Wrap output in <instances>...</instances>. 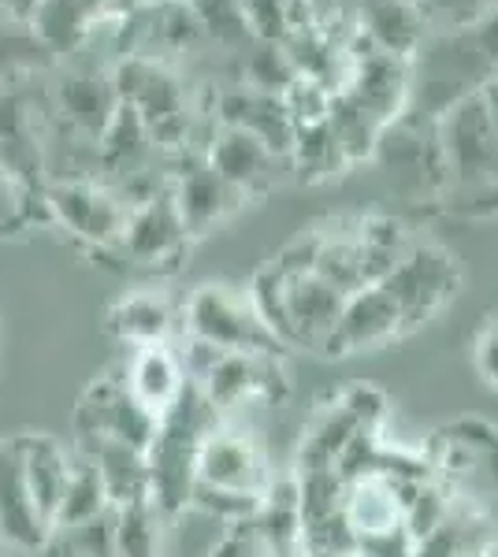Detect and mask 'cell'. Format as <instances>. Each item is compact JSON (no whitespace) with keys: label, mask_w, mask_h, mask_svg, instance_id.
Segmentation results:
<instances>
[{"label":"cell","mask_w":498,"mask_h":557,"mask_svg":"<svg viewBox=\"0 0 498 557\" xmlns=\"http://www.w3.org/2000/svg\"><path fill=\"white\" fill-rule=\"evenodd\" d=\"M291 160H294L297 175H302L305 183H316V178L339 175L342 168H350L347 157H342V149H339V141H335L331 127H328V120L313 123V127H297Z\"/></svg>","instance_id":"28"},{"label":"cell","mask_w":498,"mask_h":557,"mask_svg":"<svg viewBox=\"0 0 498 557\" xmlns=\"http://www.w3.org/2000/svg\"><path fill=\"white\" fill-rule=\"evenodd\" d=\"M246 89L253 94H268V97H283V89L294 83L297 71L294 64L287 60L283 45L276 41H257L253 52L246 57Z\"/></svg>","instance_id":"30"},{"label":"cell","mask_w":498,"mask_h":557,"mask_svg":"<svg viewBox=\"0 0 498 557\" xmlns=\"http://www.w3.org/2000/svg\"><path fill=\"white\" fill-rule=\"evenodd\" d=\"M447 178L461 201H476L473 212H498V134L484 112L479 94L450 108L439 127Z\"/></svg>","instance_id":"1"},{"label":"cell","mask_w":498,"mask_h":557,"mask_svg":"<svg viewBox=\"0 0 498 557\" xmlns=\"http://www.w3.org/2000/svg\"><path fill=\"white\" fill-rule=\"evenodd\" d=\"M15 446H20L23 480H26V487H31L34 506H38L41 517L52 524L63 483H68V472H71V457L63 446H57L52 438H41V435L15 438Z\"/></svg>","instance_id":"22"},{"label":"cell","mask_w":498,"mask_h":557,"mask_svg":"<svg viewBox=\"0 0 498 557\" xmlns=\"http://www.w3.org/2000/svg\"><path fill=\"white\" fill-rule=\"evenodd\" d=\"M108 327L131 346H160L171 331V309L157 294H131L108 312Z\"/></svg>","instance_id":"23"},{"label":"cell","mask_w":498,"mask_h":557,"mask_svg":"<svg viewBox=\"0 0 498 557\" xmlns=\"http://www.w3.org/2000/svg\"><path fill=\"white\" fill-rule=\"evenodd\" d=\"M112 506L105 494V483L97 475L94 461L86 454L71 457V472H68V483H63V494H60V506H57V517H52V528H71V524H83V520L105 513Z\"/></svg>","instance_id":"25"},{"label":"cell","mask_w":498,"mask_h":557,"mask_svg":"<svg viewBox=\"0 0 498 557\" xmlns=\"http://www.w3.org/2000/svg\"><path fill=\"white\" fill-rule=\"evenodd\" d=\"M186 331L223 354H276V335L260 323L250 298L228 286H202L186 301Z\"/></svg>","instance_id":"3"},{"label":"cell","mask_w":498,"mask_h":557,"mask_svg":"<svg viewBox=\"0 0 498 557\" xmlns=\"http://www.w3.org/2000/svg\"><path fill=\"white\" fill-rule=\"evenodd\" d=\"M276 386H283L276 354H223L205 375L202 394L212 409H234L257 394L276 398Z\"/></svg>","instance_id":"16"},{"label":"cell","mask_w":498,"mask_h":557,"mask_svg":"<svg viewBox=\"0 0 498 557\" xmlns=\"http://www.w3.org/2000/svg\"><path fill=\"white\" fill-rule=\"evenodd\" d=\"M421 15H447V20H473L479 0H410Z\"/></svg>","instance_id":"33"},{"label":"cell","mask_w":498,"mask_h":557,"mask_svg":"<svg viewBox=\"0 0 498 557\" xmlns=\"http://www.w3.org/2000/svg\"><path fill=\"white\" fill-rule=\"evenodd\" d=\"M45 557H116V509L83 520L71 528H52Z\"/></svg>","instance_id":"26"},{"label":"cell","mask_w":498,"mask_h":557,"mask_svg":"<svg viewBox=\"0 0 498 557\" xmlns=\"http://www.w3.org/2000/svg\"><path fill=\"white\" fill-rule=\"evenodd\" d=\"M31 201L34 197L15 183L12 172L4 168V160H0V231L20 227V223L26 220V212H31Z\"/></svg>","instance_id":"32"},{"label":"cell","mask_w":498,"mask_h":557,"mask_svg":"<svg viewBox=\"0 0 498 557\" xmlns=\"http://www.w3.org/2000/svg\"><path fill=\"white\" fill-rule=\"evenodd\" d=\"M476 45H479V52H484L487 64L498 67V12H491L487 20H479V26H476Z\"/></svg>","instance_id":"35"},{"label":"cell","mask_w":498,"mask_h":557,"mask_svg":"<svg viewBox=\"0 0 498 557\" xmlns=\"http://www.w3.org/2000/svg\"><path fill=\"white\" fill-rule=\"evenodd\" d=\"M123 383H126V391H131L149 412H157V417H165L186 391L183 364H179V357L171 354L165 343L138 346L134 361L126 364V372H123Z\"/></svg>","instance_id":"20"},{"label":"cell","mask_w":498,"mask_h":557,"mask_svg":"<svg viewBox=\"0 0 498 557\" xmlns=\"http://www.w3.org/2000/svg\"><path fill=\"white\" fill-rule=\"evenodd\" d=\"M476 94H479V101H484L487 120H491V127H495V134H498V75L491 78V83L479 86Z\"/></svg>","instance_id":"36"},{"label":"cell","mask_w":498,"mask_h":557,"mask_svg":"<svg viewBox=\"0 0 498 557\" xmlns=\"http://www.w3.org/2000/svg\"><path fill=\"white\" fill-rule=\"evenodd\" d=\"M108 12L126 15V0H41L38 12L31 15V26L49 52H71Z\"/></svg>","instance_id":"19"},{"label":"cell","mask_w":498,"mask_h":557,"mask_svg":"<svg viewBox=\"0 0 498 557\" xmlns=\"http://www.w3.org/2000/svg\"><path fill=\"white\" fill-rule=\"evenodd\" d=\"M342 89L373 115L379 127H391L402 115L405 97H410V64L391 57V52L368 49L365 57L350 60L347 86Z\"/></svg>","instance_id":"10"},{"label":"cell","mask_w":498,"mask_h":557,"mask_svg":"<svg viewBox=\"0 0 498 557\" xmlns=\"http://www.w3.org/2000/svg\"><path fill=\"white\" fill-rule=\"evenodd\" d=\"M328 127L335 134V141H339L342 157H347V164H357V160H368L379 146V134L384 127L373 120V115L365 112L347 89H339V94H331V104H328Z\"/></svg>","instance_id":"24"},{"label":"cell","mask_w":498,"mask_h":557,"mask_svg":"<svg viewBox=\"0 0 498 557\" xmlns=\"http://www.w3.org/2000/svg\"><path fill=\"white\" fill-rule=\"evenodd\" d=\"M116 108H120V94H116L112 71L75 67L63 71L57 86H52V112L60 115V123L71 134H78L83 141H94V146L108 131Z\"/></svg>","instance_id":"6"},{"label":"cell","mask_w":498,"mask_h":557,"mask_svg":"<svg viewBox=\"0 0 498 557\" xmlns=\"http://www.w3.org/2000/svg\"><path fill=\"white\" fill-rule=\"evenodd\" d=\"M283 108L287 115L294 120V127H313V123H324L328 120V104H331V89H324L320 83L313 78L297 75L291 86L283 89Z\"/></svg>","instance_id":"31"},{"label":"cell","mask_w":498,"mask_h":557,"mask_svg":"<svg viewBox=\"0 0 498 557\" xmlns=\"http://www.w3.org/2000/svg\"><path fill=\"white\" fill-rule=\"evenodd\" d=\"M376 286L394 301L405 327H413V323L432 317V312L454 294L458 268H454V260L436 246H410V253L398 260Z\"/></svg>","instance_id":"5"},{"label":"cell","mask_w":498,"mask_h":557,"mask_svg":"<svg viewBox=\"0 0 498 557\" xmlns=\"http://www.w3.org/2000/svg\"><path fill=\"white\" fill-rule=\"evenodd\" d=\"M49 220L94 249H120L131 205L120 190L94 178H52L41 194Z\"/></svg>","instance_id":"2"},{"label":"cell","mask_w":498,"mask_h":557,"mask_svg":"<svg viewBox=\"0 0 498 557\" xmlns=\"http://www.w3.org/2000/svg\"><path fill=\"white\" fill-rule=\"evenodd\" d=\"M205 164L242 197H260L276 183L279 157L242 127H220L208 141Z\"/></svg>","instance_id":"11"},{"label":"cell","mask_w":498,"mask_h":557,"mask_svg":"<svg viewBox=\"0 0 498 557\" xmlns=\"http://www.w3.org/2000/svg\"><path fill=\"white\" fill-rule=\"evenodd\" d=\"M171 201H175V212H179V220H183L186 235L202 238L216 223L228 220L246 197L223 183L205 160H197V164H190L175 175V183H171Z\"/></svg>","instance_id":"14"},{"label":"cell","mask_w":498,"mask_h":557,"mask_svg":"<svg viewBox=\"0 0 498 557\" xmlns=\"http://www.w3.org/2000/svg\"><path fill=\"white\" fill-rule=\"evenodd\" d=\"M186 227L175 212V201H171V183L165 190H157L146 201L131 205V215H126V231L120 238V253H126L134 264L146 268H160V264H175L186 249Z\"/></svg>","instance_id":"7"},{"label":"cell","mask_w":498,"mask_h":557,"mask_svg":"<svg viewBox=\"0 0 498 557\" xmlns=\"http://www.w3.org/2000/svg\"><path fill=\"white\" fill-rule=\"evenodd\" d=\"M116 509V557H160V543H165V528H160L157 506L146 502H131V506Z\"/></svg>","instance_id":"27"},{"label":"cell","mask_w":498,"mask_h":557,"mask_svg":"<svg viewBox=\"0 0 498 557\" xmlns=\"http://www.w3.org/2000/svg\"><path fill=\"white\" fill-rule=\"evenodd\" d=\"M78 438H112V443H126L134 450H146L157 438L160 417L149 412L126 391L123 375H105L86 391V398L78 401L75 417Z\"/></svg>","instance_id":"4"},{"label":"cell","mask_w":498,"mask_h":557,"mask_svg":"<svg viewBox=\"0 0 498 557\" xmlns=\"http://www.w3.org/2000/svg\"><path fill=\"white\" fill-rule=\"evenodd\" d=\"M357 30L398 60H410L424 41V15L410 0H361Z\"/></svg>","instance_id":"21"},{"label":"cell","mask_w":498,"mask_h":557,"mask_svg":"<svg viewBox=\"0 0 498 557\" xmlns=\"http://www.w3.org/2000/svg\"><path fill=\"white\" fill-rule=\"evenodd\" d=\"M265 457L246 431L208 428L194 457V483L220 491H246L260 494L265 487Z\"/></svg>","instance_id":"8"},{"label":"cell","mask_w":498,"mask_h":557,"mask_svg":"<svg viewBox=\"0 0 498 557\" xmlns=\"http://www.w3.org/2000/svg\"><path fill=\"white\" fill-rule=\"evenodd\" d=\"M476 364H479V375H484L487 383L498 386V323L479 335L476 343Z\"/></svg>","instance_id":"34"},{"label":"cell","mask_w":498,"mask_h":557,"mask_svg":"<svg viewBox=\"0 0 498 557\" xmlns=\"http://www.w3.org/2000/svg\"><path fill=\"white\" fill-rule=\"evenodd\" d=\"M0 160L26 194H45V131L20 97H0Z\"/></svg>","instance_id":"15"},{"label":"cell","mask_w":498,"mask_h":557,"mask_svg":"<svg viewBox=\"0 0 498 557\" xmlns=\"http://www.w3.org/2000/svg\"><path fill=\"white\" fill-rule=\"evenodd\" d=\"M52 524L34 506L31 487L23 480L20 446L4 443L0 446V543L15 546V550H45Z\"/></svg>","instance_id":"12"},{"label":"cell","mask_w":498,"mask_h":557,"mask_svg":"<svg viewBox=\"0 0 498 557\" xmlns=\"http://www.w3.org/2000/svg\"><path fill=\"white\" fill-rule=\"evenodd\" d=\"M78 443H83V454L94 461L97 475H101L112 506H131V502L146 498L153 502V472L146 450L112 443V438H78Z\"/></svg>","instance_id":"17"},{"label":"cell","mask_w":498,"mask_h":557,"mask_svg":"<svg viewBox=\"0 0 498 557\" xmlns=\"http://www.w3.org/2000/svg\"><path fill=\"white\" fill-rule=\"evenodd\" d=\"M347 309V294L324 283L320 275L283 278V312H287V343L324 349Z\"/></svg>","instance_id":"9"},{"label":"cell","mask_w":498,"mask_h":557,"mask_svg":"<svg viewBox=\"0 0 498 557\" xmlns=\"http://www.w3.org/2000/svg\"><path fill=\"white\" fill-rule=\"evenodd\" d=\"M405 331L402 312L387 298L379 286H365V290L350 294L347 309H342L339 323H335L324 354H357V349H373L391 343L394 335Z\"/></svg>","instance_id":"13"},{"label":"cell","mask_w":498,"mask_h":557,"mask_svg":"<svg viewBox=\"0 0 498 557\" xmlns=\"http://www.w3.org/2000/svg\"><path fill=\"white\" fill-rule=\"evenodd\" d=\"M313 275H320L324 283L335 286L339 294H357L368 286L365 278V268H361V249H357V238H320V253H316V264H313Z\"/></svg>","instance_id":"29"},{"label":"cell","mask_w":498,"mask_h":557,"mask_svg":"<svg viewBox=\"0 0 498 557\" xmlns=\"http://www.w3.org/2000/svg\"><path fill=\"white\" fill-rule=\"evenodd\" d=\"M38 4H41V0H0V12H8V15H15V20L31 23V15L38 12Z\"/></svg>","instance_id":"37"},{"label":"cell","mask_w":498,"mask_h":557,"mask_svg":"<svg viewBox=\"0 0 498 557\" xmlns=\"http://www.w3.org/2000/svg\"><path fill=\"white\" fill-rule=\"evenodd\" d=\"M220 123L223 127H242L250 131L257 141L276 152L279 160H291V149H294V120L287 115V108L279 97H268V94H253V89H234L220 101Z\"/></svg>","instance_id":"18"}]
</instances>
